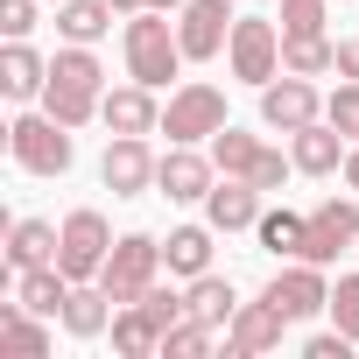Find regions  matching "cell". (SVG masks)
Masks as SVG:
<instances>
[{"mask_svg": "<svg viewBox=\"0 0 359 359\" xmlns=\"http://www.w3.org/2000/svg\"><path fill=\"white\" fill-rule=\"evenodd\" d=\"M99 99H106V64L92 57V43H64L50 57L43 113H57L64 127H85V120H99Z\"/></svg>", "mask_w": 359, "mask_h": 359, "instance_id": "cell-1", "label": "cell"}, {"mask_svg": "<svg viewBox=\"0 0 359 359\" xmlns=\"http://www.w3.org/2000/svg\"><path fill=\"white\" fill-rule=\"evenodd\" d=\"M120 50H127V78H141V85H169L176 71H184L191 57H184V43H176V22L162 15V8H141V15H127V29H120Z\"/></svg>", "mask_w": 359, "mask_h": 359, "instance_id": "cell-2", "label": "cell"}, {"mask_svg": "<svg viewBox=\"0 0 359 359\" xmlns=\"http://www.w3.org/2000/svg\"><path fill=\"white\" fill-rule=\"evenodd\" d=\"M78 127H64L57 113H15V127H8V155H15V169H29V176H64L71 162H78V141H71Z\"/></svg>", "mask_w": 359, "mask_h": 359, "instance_id": "cell-3", "label": "cell"}, {"mask_svg": "<svg viewBox=\"0 0 359 359\" xmlns=\"http://www.w3.org/2000/svg\"><path fill=\"white\" fill-rule=\"evenodd\" d=\"M219 127H226V92H219L212 78L169 85V106H162V134H169V141H191V148H205Z\"/></svg>", "mask_w": 359, "mask_h": 359, "instance_id": "cell-4", "label": "cell"}, {"mask_svg": "<svg viewBox=\"0 0 359 359\" xmlns=\"http://www.w3.org/2000/svg\"><path fill=\"white\" fill-rule=\"evenodd\" d=\"M226 71L240 78V85H268V78H282V22H268V15H240L233 22V43H226Z\"/></svg>", "mask_w": 359, "mask_h": 359, "instance_id": "cell-5", "label": "cell"}, {"mask_svg": "<svg viewBox=\"0 0 359 359\" xmlns=\"http://www.w3.org/2000/svg\"><path fill=\"white\" fill-rule=\"evenodd\" d=\"M155 275H162V240L155 233H120L113 254H106V268H99V289L113 303H141Z\"/></svg>", "mask_w": 359, "mask_h": 359, "instance_id": "cell-6", "label": "cell"}, {"mask_svg": "<svg viewBox=\"0 0 359 359\" xmlns=\"http://www.w3.org/2000/svg\"><path fill=\"white\" fill-rule=\"evenodd\" d=\"M359 247V191H338L324 205H310V233H303V261L331 268L338 254Z\"/></svg>", "mask_w": 359, "mask_h": 359, "instance_id": "cell-7", "label": "cell"}, {"mask_svg": "<svg viewBox=\"0 0 359 359\" xmlns=\"http://www.w3.org/2000/svg\"><path fill=\"white\" fill-rule=\"evenodd\" d=\"M106 254H113V226H106V212L78 205V212L64 219V247H57V268H64L71 282H99Z\"/></svg>", "mask_w": 359, "mask_h": 359, "instance_id": "cell-8", "label": "cell"}, {"mask_svg": "<svg viewBox=\"0 0 359 359\" xmlns=\"http://www.w3.org/2000/svg\"><path fill=\"white\" fill-rule=\"evenodd\" d=\"M261 296H268V303H275L289 324L331 317V282H324V268H317V261H289V268H275Z\"/></svg>", "mask_w": 359, "mask_h": 359, "instance_id": "cell-9", "label": "cell"}, {"mask_svg": "<svg viewBox=\"0 0 359 359\" xmlns=\"http://www.w3.org/2000/svg\"><path fill=\"white\" fill-rule=\"evenodd\" d=\"M155 169H162V155L148 148V134H113L106 155H99V184L113 198H148L155 191Z\"/></svg>", "mask_w": 359, "mask_h": 359, "instance_id": "cell-10", "label": "cell"}, {"mask_svg": "<svg viewBox=\"0 0 359 359\" xmlns=\"http://www.w3.org/2000/svg\"><path fill=\"white\" fill-rule=\"evenodd\" d=\"M233 22H240L233 0H184V8H176V43H184L191 64H212V57H226Z\"/></svg>", "mask_w": 359, "mask_h": 359, "instance_id": "cell-11", "label": "cell"}, {"mask_svg": "<svg viewBox=\"0 0 359 359\" xmlns=\"http://www.w3.org/2000/svg\"><path fill=\"white\" fill-rule=\"evenodd\" d=\"M212 184H219V162H212V148L169 141V155H162V169H155V191H162L169 205H205V198H212Z\"/></svg>", "mask_w": 359, "mask_h": 359, "instance_id": "cell-12", "label": "cell"}, {"mask_svg": "<svg viewBox=\"0 0 359 359\" xmlns=\"http://www.w3.org/2000/svg\"><path fill=\"white\" fill-rule=\"evenodd\" d=\"M261 120H268L275 134H296V127L324 120V92H317V78H296V71L268 78V85H261Z\"/></svg>", "mask_w": 359, "mask_h": 359, "instance_id": "cell-13", "label": "cell"}, {"mask_svg": "<svg viewBox=\"0 0 359 359\" xmlns=\"http://www.w3.org/2000/svg\"><path fill=\"white\" fill-rule=\"evenodd\" d=\"M99 120H106L113 134H162V106H155V85H141V78L113 85V92L99 99Z\"/></svg>", "mask_w": 359, "mask_h": 359, "instance_id": "cell-14", "label": "cell"}, {"mask_svg": "<svg viewBox=\"0 0 359 359\" xmlns=\"http://www.w3.org/2000/svg\"><path fill=\"white\" fill-rule=\"evenodd\" d=\"M282 331H289V317L261 296V303H240L233 310V324H226V352H240V359H254V352H275L282 345Z\"/></svg>", "mask_w": 359, "mask_h": 359, "instance_id": "cell-15", "label": "cell"}, {"mask_svg": "<svg viewBox=\"0 0 359 359\" xmlns=\"http://www.w3.org/2000/svg\"><path fill=\"white\" fill-rule=\"evenodd\" d=\"M261 191L247 184V176H219V184H212V198H205V219L219 226V233H254L261 226Z\"/></svg>", "mask_w": 359, "mask_h": 359, "instance_id": "cell-16", "label": "cell"}, {"mask_svg": "<svg viewBox=\"0 0 359 359\" xmlns=\"http://www.w3.org/2000/svg\"><path fill=\"white\" fill-rule=\"evenodd\" d=\"M289 155H296V169H303V176H338V169H345V155H352V141H345L331 120H310V127H296V134H289Z\"/></svg>", "mask_w": 359, "mask_h": 359, "instance_id": "cell-17", "label": "cell"}, {"mask_svg": "<svg viewBox=\"0 0 359 359\" xmlns=\"http://www.w3.org/2000/svg\"><path fill=\"white\" fill-rule=\"evenodd\" d=\"M57 247H64V226H50V219H15V226H8V275L50 268Z\"/></svg>", "mask_w": 359, "mask_h": 359, "instance_id": "cell-18", "label": "cell"}, {"mask_svg": "<svg viewBox=\"0 0 359 359\" xmlns=\"http://www.w3.org/2000/svg\"><path fill=\"white\" fill-rule=\"evenodd\" d=\"M57 317H36L22 296L15 303H0V352H22V359H43L50 345H57V331H50Z\"/></svg>", "mask_w": 359, "mask_h": 359, "instance_id": "cell-19", "label": "cell"}, {"mask_svg": "<svg viewBox=\"0 0 359 359\" xmlns=\"http://www.w3.org/2000/svg\"><path fill=\"white\" fill-rule=\"evenodd\" d=\"M43 85H50V57H43V50H29V36L0 50V92H8L15 106L43 99Z\"/></svg>", "mask_w": 359, "mask_h": 359, "instance_id": "cell-20", "label": "cell"}, {"mask_svg": "<svg viewBox=\"0 0 359 359\" xmlns=\"http://www.w3.org/2000/svg\"><path fill=\"white\" fill-rule=\"evenodd\" d=\"M212 240H219L212 219H205V226H176V233L162 240V268H169V275H184V282L212 275Z\"/></svg>", "mask_w": 359, "mask_h": 359, "instance_id": "cell-21", "label": "cell"}, {"mask_svg": "<svg viewBox=\"0 0 359 359\" xmlns=\"http://www.w3.org/2000/svg\"><path fill=\"white\" fill-rule=\"evenodd\" d=\"M113 310H120V303H113V296H106V289H99V282H78V289H71V303H64V317H57V324H64V331H71V338H99V331H113Z\"/></svg>", "mask_w": 359, "mask_h": 359, "instance_id": "cell-22", "label": "cell"}, {"mask_svg": "<svg viewBox=\"0 0 359 359\" xmlns=\"http://www.w3.org/2000/svg\"><path fill=\"white\" fill-rule=\"evenodd\" d=\"M113 352L120 359H155L162 352V324L148 317V303H120L113 310Z\"/></svg>", "mask_w": 359, "mask_h": 359, "instance_id": "cell-23", "label": "cell"}, {"mask_svg": "<svg viewBox=\"0 0 359 359\" xmlns=\"http://www.w3.org/2000/svg\"><path fill=\"white\" fill-rule=\"evenodd\" d=\"M303 233H310V212H289V205L261 212V226H254L261 254H275V261H303Z\"/></svg>", "mask_w": 359, "mask_h": 359, "instance_id": "cell-24", "label": "cell"}, {"mask_svg": "<svg viewBox=\"0 0 359 359\" xmlns=\"http://www.w3.org/2000/svg\"><path fill=\"white\" fill-rule=\"evenodd\" d=\"M71 289H78V282H71V275H64L57 261H50V268H29V275H15V296H22V303H29L36 317H64Z\"/></svg>", "mask_w": 359, "mask_h": 359, "instance_id": "cell-25", "label": "cell"}, {"mask_svg": "<svg viewBox=\"0 0 359 359\" xmlns=\"http://www.w3.org/2000/svg\"><path fill=\"white\" fill-rule=\"evenodd\" d=\"M113 0H57V36L64 43H99L106 29H113Z\"/></svg>", "mask_w": 359, "mask_h": 359, "instance_id": "cell-26", "label": "cell"}, {"mask_svg": "<svg viewBox=\"0 0 359 359\" xmlns=\"http://www.w3.org/2000/svg\"><path fill=\"white\" fill-rule=\"evenodd\" d=\"M282 71L296 78H331L338 71V43L317 29V36H282Z\"/></svg>", "mask_w": 359, "mask_h": 359, "instance_id": "cell-27", "label": "cell"}, {"mask_svg": "<svg viewBox=\"0 0 359 359\" xmlns=\"http://www.w3.org/2000/svg\"><path fill=\"white\" fill-rule=\"evenodd\" d=\"M184 296H191V317H198V324H212V331H226V324H233V310H240V296H233V282H226V275H198Z\"/></svg>", "mask_w": 359, "mask_h": 359, "instance_id": "cell-28", "label": "cell"}, {"mask_svg": "<svg viewBox=\"0 0 359 359\" xmlns=\"http://www.w3.org/2000/svg\"><path fill=\"white\" fill-rule=\"evenodd\" d=\"M205 148H212L219 176H254V162H261V141H254L247 127H233V120H226V127H219V134H212Z\"/></svg>", "mask_w": 359, "mask_h": 359, "instance_id": "cell-29", "label": "cell"}, {"mask_svg": "<svg viewBox=\"0 0 359 359\" xmlns=\"http://www.w3.org/2000/svg\"><path fill=\"white\" fill-rule=\"evenodd\" d=\"M205 352H212V324H198V317L162 331V359H205Z\"/></svg>", "mask_w": 359, "mask_h": 359, "instance_id": "cell-30", "label": "cell"}, {"mask_svg": "<svg viewBox=\"0 0 359 359\" xmlns=\"http://www.w3.org/2000/svg\"><path fill=\"white\" fill-rule=\"evenodd\" d=\"M324 120H331L345 141H359V78H345V85L324 99Z\"/></svg>", "mask_w": 359, "mask_h": 359, "instance_id": "cell-31", "label": "cell"}, {"mask_svg": "<svg viewBox=\"0 0 359 359\" xmlns=\"http://www.w3.org/2000/svg\"><path fill=\"white\" fill-rule=\"evenodd\" d=\"M331 324L359 345V275H338V282H331Z\"/></svg>", "mask_w": 359, "mask_h": 359, "instance_id": "cell-32", "label": "cell"}, {"mask_svg": "<svg viewBox=\"0 0 359 359\" xmlns=\"http://www.w3.org/2000/svg\"><path fill=\"white\" fill-rule=\"evenodd\" d=\"M324 15H331V0H282V36H317L324 29Z\"/></svg>", "mask_w": 359, "mask_h": 359, "instance_id": "cell-33", "label": "cell"}, {"mask_svg": "<svg viewBox=\"0 0 359 359\" xmlns=\"http://www.w3.org/2000/svg\"><path fill=\"white\" fill-rule=\"evenodd\" d=\"M141 303H148V317H155L162 331H176V324L191 317V296H184V289H162V282H148V296H141Z\"/></svg>", "mask_w": 359, "mask_h": 359, "instance_id": "cell-34", "label": "cell"}, {"mask_svg": "<svg viewBox=\"0 0 359 359\" xmlns=\"http://www.w3.org/2000/svg\"><path fill=\"white\" fill-rule=\"evenodd\" d=\"M289 169H296V155H282V148H261V162H254V176H247V184H254L261 198H275V191L289 184Z\"/></svg>", "mask_w": 359, "mask_h": 359, "instance_id": "cell-35", "label": "cell"}, {"mask_svg": "<svg viewBox=\"0 0 359 359\" xmlns=\"http://www.w3.org/2000/svg\"><path fill=\"white\" fill-rule=\"evenodd\" d=\"M352 352H359V345H352V338H345L338 324H331V331H310V338H303V359H352Z\"/></svg>", "mask_w": 359, "mask_h": 359, "instance_id": "cell-36", "label": "cell"}, {"mask_svg": "<svg viewBox=\"0 0 359 359\" xmlns=\"http://www.w3.org/2000/svg\"><path fill=\"white\" fill-rule=\"evenodd\" d=\"M0 29H8V43H22L36 29V0H0Z\"/></svg>", "mask_w": 359, "mask_h": 359, "instance_id": "cell-37", "label": "cell"}, {"mask_svg": "<svg viewBox=\"0 0 359 359\" xmlns=\"http://www.w3.org/2000/svg\"><path fill=\"white\" fill-rule=\"evenodd\" d=\"M338 78H359V36L338 43Z\"/></svg>", "mask_w": 359, "mask_h": 359, "instance_id": "cell-38", "label": "cell"}, {"mask_svg": "<svg viewBox=\"0 0 359 359\" xmlns=\"http://www.w3.org/2000/svg\"><path fill=\"white\" fill-rule=\"evenodd\" d=\"M338 176H345V191H359V141H352V155H345V169H338Z\"/></svg>", "mask_w": 359, "mask_h": 359, "instance_id": "cell-39", "label": "cell"}, {"mask_svg": "<svg viewBox=\"0 0 359 359\" xmlns=\"http://www.w3.org/2000/svg\"><path fill=\"white\" fill-rule=\"evenodd\" d=\"M113 8H120V15H141V8H148V0H113Z\"/></svg>", "mask_w": 359, "mask_h": 359, "instance_id": "cell-40", "label": "cell"}, {"mask_svg": "<svg viewBox=\"0 0 359 359\" xmlns=\"http://www.w3.org/2000/svg\"><path fill=\"white\" fill-rule=\"evenodd\" d=\"M148 8H162V15H176V8H184V0H148Z\"/></svg>", "mask_w": 359, "mask_h": 359, "instance_id": "cell-41", "label": "cell"}, {"mask_svg": "<svg viewBox=\"0 0 359 359\" xmlns=\"http://www.w3.org/2000/svg\"><path fill=\"white\" fill-rule=\"evenodd\" d=\"M338 8H345V0H338Z\"/></svg>", "mask_w": 359, "mask_h": 359, "instance_id": "cell-42", "label": "cell"}]
</instances>
